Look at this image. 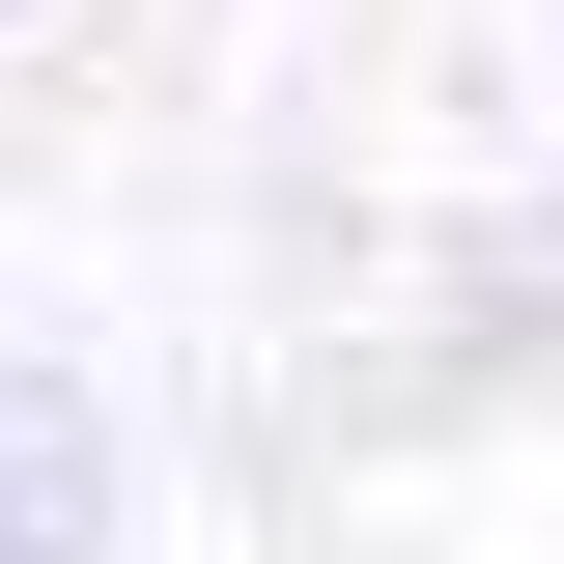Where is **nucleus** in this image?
Segmentation results:
<instances>
[{"instance_id": "obj_1", "label": "nucleus", "mask_w": 564, "mask_h": 564, "mask_svg": "<svg viewBox=\"0 0 564 564\" xmlns=\"http://www.w3.org/2000/svg\"><path fill=\"white\" fill-rule=\"evenodd\" d=\"M0 564H113V395L0 339Z\"/></svg>"}, {"instance_id": "obj_2", "label": "nucleus", "mask_w": 564, "mask_h": 564, "mask_svg": "<svg viewBox=\"0 0 564 564\" xmlns=\"http://www.w3.org/2000/svg\"><path fill=\"white\" fill-rule=\"evenodd\" d=\"M536 226H564V198H536Z\"/></svg>"}]
</instances>
